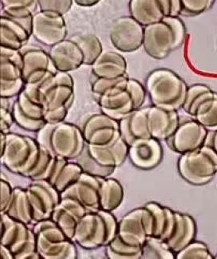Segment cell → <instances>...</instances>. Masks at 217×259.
Masks as SVG:
<instances>
[{
    "mask_svg": "<svg viewBox=\"0 0 217 259\" xmlns=\"http://www.w3.org/2000/svg\"><path fill=\"white\" fill-rule=\"evenodd\" d=\"M36 140L53 156L68 161L76 160L86 145L81 128L65 121L46 123L37 133Z\"/></svg>",
    "mask_w": 217,
    "mask_h": 259,
    "instance_id": "6da1fadb",
    "label": "cell"
},
{
    "mask_svg": "<svg viewBox=\"0 0 217 259\" xmlns=\"http://www.w3.org/2000/svg\"><path fill=\"white\" fill-rule=\"evenodd\" d=\"M188 88L183 78L167 68L156 69L145 80V90L152 106L166 111H177L182 108Z\"/></svg>",
    "mask_w": 217,
    "mask_h": 259,
    "instance_id": "7a4b0ae2",
    "label": "cell"
},
{
    "mask_svg": "<svg viewBox=\"0 0 217 259\" xmlns=\"http://www.w3.org/2000/svg\"><path fill=\"white\" fill-rule=\"evenodd\" d=\"M118 234V222L112 212L87 213L78 222L73 242L86 250L106 246Z\"/></svg>",
    "mask_w": 217,
    "mask_h": 259,
    "instance_id": "3957f363",
    "label": "cell"
},
{
    "mask_svg": "<svg viewBox=\"0 0 217 259\" xmlns=\"http://www.w3.org/2000/svg\"><path fill=\"white\" fill-rule=\"evenodd\" d=\"M146 94V90L139 81L128 78L120 86L97 98V104L101 112L120 121L142 108Z\"/></svg>",
    "mask_w": 217,
    "mask_h": 259,
    "instance_id": "277c9868",
    "label": "cell"
},
{
    "mask_svg": "<svg viewBox=\"0 0 217 259\" xmlns=\"http://www.w3.org/2000/svg\"><path fill=\"white\" fill-rule=\"evenodd\" d=\"M7 145L1 155L3 165L12 173L30 178L41 156L36 139L19 134H6Z\"/></svg>",
    "mask_w": 217,
    "mask_h": 259,
    "instance_id": "5b68a950",
    "label": "cell"
},
{
    "mask_svg": "<svg viewBox=\"0 0 217 259\" xmlns=\"http://www.w3.org/2000/svg\"><path fill=\"white\" fill-rule=\"evenodd\" d=\"M177 168L180 176L187 183L196 186L205 185L216 176V151L205 144L195 151L181 154Z\"/></svg>",
    "mask_w": 217,
    "mask_h": 259,
    "instance_id": "8992f818",
    "label": "cell"
},
{
    "mask_svg": "<svg viewBox=\"0 0 217 259\" xmlns=\"http://www.w3.org/2000/svg\"><path fill=\"white\" fill-rule=\"evenodd\" d=\"M37 252L42 259H78L76 246L51 219L37 223Z\"/></svg>",
    "mask_w": 217,
    "mask_h": 259,
    "instance_id": "52a82bcc",
    "label": "cell"
},
{
    "mask_svg": "<svg viewBox=\"0 0 217 259\" xmlns=\"http://www.w3.org/2000/svg\"><path fill=\"white\" fill-rule=\"evenodd\" d=\"M1 246L8 247L15 259H30L38 253L33 230L7 213H1Z\"/></svg>",
    "mask_w": 217,
    "mask_h": 259,
    "instance_id": "ba28073f",
    "label": "cell"
},
{
    "mask_svg": "<svg viewBox=\"0 0 217 259\" xmlns=\"http://www.w3.org/2000/svg\"><path fill=\"white\" fill-rule=\"evenodd\" d=\"M154 231L153 214L146 206L136 208L126 213L118 223V236L125 243L142 246Z\"/></svg>",
    "mask_w": 217,
    "mask_h": 259,
    "instance_id": "9c48e42d",
    "label": "cell"
},
{
    "mask_svg": "<svg viewBox=\"0 0 217 259\" xmlns=\"http://www.w3.org/2000/svg\"><path fill=\"white\" fill-rule=\"evenodd\" d=\"M80 128L87 145L107 147L121 138L119 121L102 112L86 117Z\"/></svg>",
    "mask_w": 217,
    "mask_h": 259,
    "instance_id": "30bf717a",
    "label": "cell"
},
{
    "mask_svg": "<svg viewBox=\"0 0 217 259\" xmlns=\"http://www.w3.org/2000/svg\"><path fill=\"white\" fill-rule=\"evenodd\" d=\"M26 190L32 207L34 224L51 219L53 210L61 202V193L45 180L32 181Z\"/></svg>",
    "mask_w": 217,
    "mask_h": 259,
    "instance_id": "8fae6325",
    "label": "cell"
},
{
    "mask_svg": "<svg viewBox=\"0 0 217 259\" xmlns=\"http://www.w3.org/2000/svg\"><path fill=\"white\" fill-rule=\"evenodd\" d=\"M142 47L150 57L157 60L166 59L178 49L174 31L164 20L144 27Z\"/></svg>",
    "mask_w": 217,
    "mask_h": 259,
    "instance_id": "7c38bea8",
    "label": "cell"
},
{
    "mask_svg": "<svg viewBox=\"0 0 217 259\" xmlns=\"http://www.w3.org/2000/svg\"><path fill=\"white\" fill-rule=\"evenodd\" d=\"M144 27L131 16L118 18L110 31L111 44L122 53H132L143 46Z\"/></svg>",
    "mask_w": 217,
    "mask_h": 259,
    "instance_id": "4fadbf2b",
    "label": "cell"
},
{
    "mask_svg": "<svg viewBox=\"0 0 217 259\" xmlns=\"http://www.w3.org/2000/svg\"><path fill=\"white\" fill-rule=\"evenodd\" d=\"M32 35L38 42L50 48L65 40L67 28L64 17L39 11L33 18Z\"/></svg>",
    "mask_w": 217,
    "mask_h": 259,
    "instance_id": "5bb4252c",
    "label": "cell"
},
{
    "mask_svg": "<svg viewBox=\"0 0 217 259\" xmlns=\"http://www.w3.org/2000/svg\"><path fill=\"white\" fill-rule=\"evenodd\" d=\"M208 137V130L193 118L180 122L175 133L166 142L172 151L182 154L205 145Z\"/></svg>",
    "mask_w": 217,
    "mask_h": 259,
    "instance_id": "9a60e30c",
    "label": "cell"
},
{
    "mask_svg": "<svg viewBox=\"0 0 217 259\" xmlns=\"http://www.w3.org/2000/svg\"><path fill=\"white\" fill-rule=\"evenodd\" d=\"M23 78L25 84L40 87L57 72L47 52L31 49L23 53Z\"/></svg>",
    "mask_w": 217,
    "mask_h": 259,
    "instance_id": "2e32d148",
    "label": "cell"
},
{
    "mask_svg": "<svg viewBox=\"0 0 217 259\" xmlns=\"http://www.w3.org/2000/svg\"><path fill=\"white\" fill-rule=\"evenodd\" d=\"M75 87L61 85L49 90L44 95V118L46 123L65 121L75 101Z\"/></svg>",
    "mask_w": 217,
    "mask_h": 259,
    "instance_id": "e0dca14e",
    "label": "cell"
},
{
    "mask_svg": "<svg viewBox=\"0 0 217 259\" xmlns=\"http://www.w3.org/2000/svg\"><path fill=\"white\" fill-rule=\"evenodd\" d=\"M12 112L15 122L27 132L38 133L46 125L43 106L29 99L23 90L14 103Z\"/></svg>",
    "mask_w": 217,
    "mask_h": 259,
    "instance_id": "ac0fdd59",
    "label": "cell"
},
{
    "mask_svg": "<svg viewBox=\"0 0 217 259\" xmlns=\"http://www.w3.org/2000/svg\"><path fill=\"white\" fill-rule=\"evenodd\" d=\"M164 151L160 141L153 138L138 139L129 147V158L140 170H149L160 165Z\"/></svg>",
    "mask_w": 217,
    "mask_h": 259,
    "instance_id": "d6986e66",
    "label": "cell"
},
{
    "mask_svg": "<svg viewBox=\"0 0 217 259\" xmlns=\"http://www.w3.org/2000/svg\"><path fill=\"white\" fill-rule=\"evenodd\" d=\"M100 178L82 173L77 183L62 193V197L75 198L86 208L88 213L97 212L100 210Z\"/></svg>",
    "mask_w": 217,
    "mask_h": 259,
    "instance_id": "ffe728a7",
    "label": "cell"
},
{
    "mask_svg": "<svg viewBox=\"0 0 217 259\" xmlns=\"http://www.w3.org/2000/svg\"><path fill=\"white\" fill-rule=\"evenodd\" d=\"M87 213L86 208L75 198L62 197L61 202L53 210L51 219L67 238L73 240L78 222Z\"/></svg>",
    "mask_w": 217,
    "mask_h": 259,
    "instance_id": "44dd1931",
    "label": "cell"
},
{
    "mask_svg": "<svg viewBox=\"0 0 217 259\" xmlns=\"http://www.w3.org/2000/svg\"><path fill=\"white\" fill-rule=\"evenodd\" d=\"M48 54L57 71L70 73L84 65L83 54L71 38L52 47Z\"/></svg>",
    "mask_w": 217,
    "mask_h": 259,
    "instance_id": "7402d4cb",
    "label": "cell"
},
{
    "mask_svg": "<svg viewBox=\"0 0 217 259\" xmlns=\"http://www.w3.org/2000/svg\"><path fill=\"white\" fill-rule=\"evenodd\" d=\"M148 121L151 138L159 141H167L181 122L177 111H166L154 106L148 107Z\"/></svg>",
    "mask_w": 217,
    "mask_h": 259,
    "instance_id": "603a6c76",
    "label": "cell"
},
{
    "mask_svg": "<svg viewBox=\"0 0 217 259\" xmlns=\"http://www.w3.org/2000/svg\"><path fill=\"white\" fill-rule=\"evenodd\" d=\"M129 147L122 138L113 145L107 147L86 145V151L99 166L115 170L126 162L129 155Z\"/></svg>",
    "mask_w": 217,
    "mask_h": 259,
    "instance_id": "cb8c5ba5",
    "label": "cell"
},
{
    "mask_svg": "<svg viewBox=\"0 0 217 259\" xmlns=\"http://www.w3.org/2000/svg\"><path fill=\"white\" fill-rule=\"evenodd\" d=\"M121 138L129 147L138 139L151 138L148 107H143L119 121Z\"/></svg>",
    "mask_w": 217,
    "mask_h": 259,
    "instance_id": "d4e9b609",
    "label": "cell"
},
{
    "mask_svg": "<svg viewBox=\"0 0 217 259\" xmlns=\"http://www.w3.org/2000/svg\"><path fill=\"white\" fill-rule=\"evenodd\" d=\"M91 69L95 78L116 79L127 75L126 59L120 53L111 50L103 51Z\"/></svg>",
    "mask_w": 217,
    "mask_h": 259,
    "instance_id": "484cf974",
    "label": "cell"
},
{
    "mask_svg": "<svg viewBox=\"0 0 217 259\" xmlns=\"http://www.w3.org/2000/svg\"><path fill=\"white\" fill-rule=\"evenodd\" d=\"M196 236V223L192 216L176 211V223L174 232L166 242L175 253H179L194 242Z\"/></svg>",
    "mask_w": 217,
    "mask_h": 259,
    "instance_id": "4316f807",
    "label": "cell"
},
{
    "mask_svg": "<svg viewBox=\"0 0 217 259\" xmlns=\"http://www.w3.org/2000/svg\"><path fill=\"white\" fill-rule=\"evenodd\" d=\"M129 11L130 16L143 27L158 23L166 17L159 0H130Z\"/></svg>",
    "mask_w": 217,
    "mask_h": 259,
    "instance_id": "83f0119b",
    "label": "cell"
},
{
    "mask_svg": "<svg viewBox=\"0 0 217 259\" xmlns=\"http://www.w3.org/2000/svg\"><path fill=\"white\" fill-rule=\"evenodd\" d=\"M1 47L20 51L28 42L31 35L21 25L7 16L1 19Z\"/></svg>",
    "mask_w": 217,
    "mask_h": 259,
    "instance_id": "f1b7e54d",
    "label": "cell"
},
{
    "mask_svg": "<svg viewBox=\"0 0 217 259\" xmlns=\"http://www.w3.org/2000/svg\"><path fill=\"white\" fill-rule=\"evenodd\" d=\"M124 190L117 179H101L99 188L100 210L113 212L122 205Z\"/></svg>",
    "mask_w": 217,
    "mask_h": 259,
    "instance_id": "f546056e",
    "label": "cell"
},
{
    "mask_svg": "<svg viewBox=\"0 0 217 259\" xmlns=\"http://www.w3.org/2000/svg\"><path fill=\"white\" fill-rule=\"evenodd\" d=\"M5 213L26 225L34 224L32 207L26 189L21 187L14 188L12 202Z\"/></svg>",
    "mask_w": 217,
    "mask_h": 259,
    "instance_id": "4dcf8cb0",
    "label": "cell"
},
{
    "mask_svg": "<svg viewBox=\"0 0 217 259\" xmlns=\"http://www.w3.org/2000/svg\"><path fill=\"white\" fill-rule=\"evenodd\" d=\"M71 40L74 41L80 48L84 56V65L91 67L96 59L102 53L103 47L99 38L94 34H75L71 37Z\"/></svg>",
    "mask_w": 217,
    "mask_h": 259,
    "instance_id": "1f68e13d",
    "label": "cell"
},
{
    "mask_svg": "<svg viewBox=\"0 0 217 259\" xmlns=\"http://www.w3.org/2000/svg\"><path fill=\"white\" fill-rule=\"evenodd\" d=\"M215 94V92L204 84L192 85L188 88L186 99L182 109L187 114L193 118L197 109L202 103H204L209 98L212 97Z\"/></svg>",
    "mask_w": 217,
    "mask_h": 259,
    "instance_id": "d6a6232c",
    "label": "cell"
},
{
    "mask_svg": "<svg viewBox=\"0 0 217 259\" xmlns=\"http://www.w3.org/2000/svg\"><path fill=\"white\" fill-rule=\"evenodd\" d=\"M195 120L201 124L208 132L217 131V92L207 99L198 107L194 117Z\"/></svg>",
    "mask_w": 217,
    "mask_h": 259,
    "instance_id": "836d02e7",
    "label": "cell"
},
{
    "mask_svg": "<svg viewBox=\"0 0 217 259\" xmlns=\"http://www.w3.org/2000/svg\"><path fill=\"white\" fill-rule=\"evenodd\" d=\"M105 254L108 259H141L142 246H130L117 236L105 246Z\"/></svg>",
    "mask_w": 217,
    "mask_h": 259,
    "instance_id": "e575fe53",
    "label": "cell"
},
{
    "mask_svg": "<svg viewBox=\"0 0 217 259\" xmlns=\"http://www.w3.org/2000/svg\"><path fill=\"white\" fill-rule=\"evenodd\" d=\"M141 259H177V253L160 238L149 237L142 246Z\"/></svg>",
    "mask_w": 217,
    "mask_h": 259,
    "instance_id": "d590c367",
    "label": "cell"
},
{
    "mask_svg": "<svg viewBox=\"0 0 217 259\" xmlns=\"http://www.w3.org/2000/svg\"><path fill=\"white\" fill-rule=\"evenodd\" d=\"M82 173L83 171L82 168L77 162H71L69 161L62 169L59 176L52 182L51 184L62 194L69 187L77 183L78 179H80Z\"/></svg>",
    "mask_w": 217,
    "mask_h": 259,
    "instance_id": "8d00e7d4",
    "label": "cell"
},
{
    "mask_svg": "<svg viewBox=\"0 0 217 259\" xmlns=\"http://www.w3.org/2000/svg\"><path fill=\"white\" fill-rule=\"evenodd\" d=\"M77 163L82 168L83 173L88 174L94 177L100 179H106L115 171V169H107L99 166L95 161L91 158L86 147L84 149L83 152L80 154L76 159Z\"/></svg>",
    "mask_w": 217,
    "mask_h": 259,
    "instance_id": "74e56055",
    "label": "cell"
},
{
    "mask_svg": "<svg viewBox=\"0 0 217 259\" xmlns=\"http://www.w3.org/2000/svg\"><path fill=\"white\" fill-rule=\"evenodd\" d=\"M177 259H214L205 243L195 240L177 253Z\"/></svg>",
    "mask_w": 217,
    "mask_h": 259,
    "instance_id": "f35d334b",
    "label": "cell"
},
{
    "mask_svg": "<svg viewBox=\"0 0 217 259\" xmlns=\"http://www.w3.org/2000/svg\"><path fill=\"white\" fill-rule=\"evenodd\" d=\"M2 16H7L19 25H21L31 36L32 35L34 15L31 12V8L3 10Z\"/></svg>",
    "mask_w": 217,
    "mask_h": 259,
    "instance_id": "ab89813d",
    "label": "cell"
},
{
    "mask_svg": "<svg viewBox=\"0 0 217 259\" xmlns=\"http://www.w3.org/2000/svg\"><path fill=\"white\" fill-rule=\"evenodd\" d=\"M23 81V68L6 58L1 57V83ZM24 82V81H23Z\"/></svg>",
    "mask_w": 217,
    "mask_h": 259,
    "instance_id": "60d3db41",
    "label": "cell"
},
{
    "mask_svg": "<svg viewBox=\"0 0 217 259\" xmlns=\"http://www.w3.org/2000/svg\"><path fill=\"white\" fill-rule=\"evenodd\" d=\"M129 78L128 75L116 78V79H105V78H95L92 82V93L94 95L96 99L100 96L111 92L113 90L122 85Z\"/></svg>",
    "mask_w": 217,
    "mask_h": 259,
    "instance_id": "b9f144b4",
    "label": "cell"
},
{
    "mask_svg": "<svg viewBox=\"0 0 217 259\" xmlns=\"http://www.w3.org/2000/svg\"><path fill=\"white\" fill-rule=\"evenodd\" d=\"M74 0H37L39 11L64 16L71 10Z\"/></svg>",
    "mask_w": 217,
    "mask_h": 259,
    "instance_id": "7bdbcfd3",
    "label": "cell"
},
{
    "mask_svg": "<svg viewBox=\"0 0 217 259\" xmlns=\"http://www.w3.org/2000/svg\"><path fill=\"white\" fill-rule=\"evenodd\" d=\"M181 14L185 16H197L209 9L214 0H181Z\"/></svg>",
    "mask_w": 217,
    "mask_h": 259,
    "instance_id": "ee69618b",
    "label": "cell"
},
{
    "mask_svg": "<svg viewBox=\"0 0 217 259\" xmlns=\"http://www.w3.org/2000/svg\"><path fill=\"white\" fill-rule=\"evenodd\" d=\"M61 85H67V86L75 87V82L70 73L57 71L53 76L48 78L46 82L42 83L40 87H38L42 93L45 95L46 92L55 87L61 86Z\"/></svg>",
    "mask_w": 217,
    "mask_h": 259,
    "instance_id": "f6af8a7d",
    "label": "cell"
},
{
    "mask_svg": "<svg viewBox=\"0 0 217 259\" xmlns=\"http://www.w3.org/2000/svg\"><path fill=\"white\" fill-rule=\"evenodd\" d=\"M165 22L170 25V27L173 29L174 34H175L176 40H177V47L181 48L185 42L186 38V29H185V24L181 21L178 17H172V16H167L163 19Z\"/></svg>",
    "mask_w": 217,
    "mask_h": 259,
    "instance_id": "bcb514c9",
    "label": "cell"
},
{
    "mask_svg": "<svg viewBox=\"0 0 217 259\" xmlns=\"http://www.w3.org/2000/svg\"><path fill=\"white\" fill-rule=\"evenodd\" d=\"M13 190L12 186L6 180L2 179L0 183V211L5 213L8 211V207L13 197Z\"/></svg>",
    "mask_w": 217,
    "mask_h": 259,
    "instance_id": "7dc6e473",
    "label": "cell"
},
{
    "mask_svg": "<svg viewBox=\"0 0 217 259\" xmlns=\"http://www.w3.org/2000/svg\"><path fill=\"white\" fill-rule=\"evenodd\" d=\"M0 115H1V122H0L1 132L5 134L9 133V130L15 122L12 111H10L9 108L1 107Z\"/></svg>",
    "mask_w": 217,
    "mask_h": 259,
    "instance_id": "c3c4849f",
    "label": "cell"
},
{
    "mask_svg": "<svg viewBox=\"0 0 217 259\" xmlns=\"http://www.w3.org/2000/svg\"><path fill=\"white\" fill-rule=\"evenodd\" d=\"M37 0H1L3 10L31 8Z\"/></svg>",
    "mask_w": 217,
    "mask_h": 259,
    "instance_id": "681fc988",
    "label": "cell"
},
{
    "mask_svg": "<svg viewBox=\"0 0 217 259\" xmlns=\"http://www.w3.org/2000/svg\"><path fill=\"white\" fill-rule=\"evenodd\" d=\"M1 57L9 59L10 61L16 63L23 68V57L20 51L1 47Z\"/></svg>",
    "mask_w": 217,
    "mask_h": 259,
    "instance_id": "f907efd6",
    "label": "cell"
},
{
    "mask_svg": "<svg viewBox=\"0 0 217 259\" xmlns=\"http://www.w3.org/2000/svg\"><path fill=\"white\" fill-rule=\"evenodd\" d=\"M172 10L170 16L172 17H178L182 12L181 0H171Z\"/></svg>",
    "mask_w": 217,
    "mask_h": 259,
    "instance_id": "816d5d0a",
    "label": "cell"
},
{
    "mask_svg": "<svg viewBox=\"0 0 217 259\" xmlns=\"http://www.w3.org/2000/svg\"><path fill=\"white\" fill-rule=\"evenodd\" d=\"M101 0H74V3L78 5V6L84 7V8H89L93 7L96 4H98Z\"/></svg>",
    "mask_w": 217,
    "mask_h": 259,
    "instance_id": "f5cc1de1",
    "label": "cell"
},
{
    "mask_svg": "<svg viewBox=\"0 0 217 259\" xmlns=\"http://www.w3.org/2000/svg\"><path fill=\"white\" fill-rule=\"evenodd\" d=\"M206 144L212 147L217 153V131L213 132L209 138L208 137Z\"/></svg>",
    "mask_w": 217,
    "mask_h": 259,
    "instance_id": "db71d44e",
    "label": "cell"
},
{
    "mask_svg": "<svg viewBox=\"0 0 217 259\" xmlns=\"http://www.w3.org/2000/svg\"><path fill=\"white\" fill-rule=\"evenodd\" d=\"M1 259H15V256L8 247L1 246Z\"/></svg>",
    "mask_w": 217,
    "mask_h": 259,
    "instance_id": "11a10c76",
    "label": "cell"
},
{
    "mask_svg": "<svg viewBox=\"0 0 217 259\" xmlns=\"http://www.w3.org/2000/svg\"><path fill=\"white\" fill-rule=\"evenodd\" d=\"M0 136H1V137H0V156H1V155L4 154L5 148H6L7 136L6 134L1 132Z\"/></svg>",
    "mask_w": 217,
    "mask_h": 259,
    "instance_id": "9f6ffc18",
    "label": "cell"
},
{
    "mask_svg": "<svg viewBox=\"0 0 217 259\" xmlns=\"http://www.w3.org/2000/svg\"><path fill=\"white\" fill-rule=\"evenodd\" d=\"M30 259H42V257L39 256V254L38 253H37V254H35V255L34 256V257H31Z\"/></svg>",
    "mask_w": 217,
    "mask_h": 259,
    "instance_id": "6f0895ef",
    "label": "cell"
},
{
    "mask_svg": "<svg viewBox=\"0 0 217 259\" xmlns=\"http://www.w3.org/2000/svg\"><path fill=\"white\" fill-rule=\"evenodd\" d=\"M214 259H217V255H216V256H215V257H214Z\"/></svg>",
    "mask_w": 217,
    "mask_h": 259,
    "instance_id": "680465c9",
    "label": "cell"
}]
</instances>
